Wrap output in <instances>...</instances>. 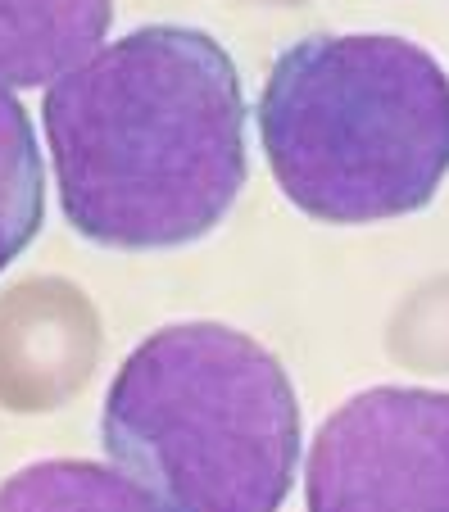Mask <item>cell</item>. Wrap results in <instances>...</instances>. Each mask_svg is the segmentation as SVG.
Masks as SVG:
<instances>
[{
  "instance_id": "obj_8",
  "label": "cell",
  "mask_w": 449,
  "mask_h": 512,
  "mask_svg": "<svg viewBox=\"0 0 449 512\" xmlns=\"http://www.w3.org/2000/svg\"><path fill=\"white\" fill-rule=\"evenodd\" d=\"M46 223V164L37 127L10 87H0V272L10 268Z\"/></svg>"
},
{
  "instance_id": "obj_7",
  "label": "cell",
  "mask_w": 449,
  "mask_h": 512,
  "mask_svg": "<svg viewBox=\"0 0 449 512\" xmlns=\"http://www.w3.org/2000/svg\"><path fill=\"white\" fill-rule=\"evenodd\" d=\"M0 512H164L114 463L41 458L0 481Z\"/></svg>"
},
{
  "instance_id": "obj_3",
  "label": "cell",
  "mask_w": 449,
  "mask_h": 512,
  "mask_svg": "<svg viewBox=\"0 0 449 512\" xmlns=\"http://www.w3.org/2000/svg\"><path fill=\"white\" fill-rule=\"evenodd\" d=\"M304 413L282 358L227 322H168L114 372L105 458L164 512H282Z\"/></svg>"
},
{
  "instance_id": "obj_2",
  "label": "cell",
  "mask_w": 449,
  "mask_h": 512,
  "mask_svg": "<svg viewBox=\"0 0 449 512\" xmlns=\"http://www.w3.org/2000/svg\"><path fill=\"white\" fill-rule=\"evenodd\" d=\"M259 141L313 223L409 218L449 177V68L395 32H313L268 68Z\"/></svg>"
},
{
  "instance_id": "obj_9",
  "label": "cell",
  "mask_w": 449,
  "mask_h": 512,
  "mask_svg": "<svg viewBox=\"0 0 449 512\" xmlns=\"http://www.w3.org/2000/svg\"><path fill=\"white\" fill-rule=\"evenodd\" d=\"M386 354L422 377H449V272L413 286L386 322Z\"/></svg>"
},
{
  "instance_id": "obj_6",
  "label": "cell",
  "mask_w": 449,
  "mask_h": 512,
  "mask_svg": "<svg viewBox=\"0 0 449 512\" xmlns=\"http://www.w3.org/2000/svg\"><path fill=\"white\" fill-rule=\"evenodd\" d=\"M114 0H0V87L59 82L105 46Z\"/></svg>"
},
{
  "instance_id": "obj_1",
  "label": "cell",
  "mask_w": 449,
  "mask_h": 512,
  "mask_svg": "<svg viewBox=\"0 0 449 512\" xmlns=\"http://www.w3.org/2000/svg\"><path fill=\"white\" fill-rule=\"evenodd\" d=\"M59 209L105 250H177L227 223L250 177L236 64L209 32L146 23L41 96Z\"/></svg>"
},
{
  "instance_id": "obj_5",
  "label": "cell",
  "mask_w": 449,
  "mask_h": 512,
  "mask_svg": "<svg viewBox=\"0 0 449 512\" xmlns=\"http://www.w3.org/2000/svg\"><path fill=\"white\" fill-rule=\"evenodd\" d=\"M100 349V313L78 281L23 277L0 290V408L37 417L73 404Z\"/></svg>"
},
{
  "instance_id": "obj_4",
  "label": "cell",
  "mask_w": 449,
  "mask_h": 512,
  "mask_svg": "<svg viewBox=\"0 0 449 512\" xmlns=\"http://www.w3.org/2000/svg\"><path fill=\"white\" fill-rule=\"evenodd\" d=\"M309 512H449V390L372 386L323 417L304 458Z\"/></svg>"
}]
</instances>
